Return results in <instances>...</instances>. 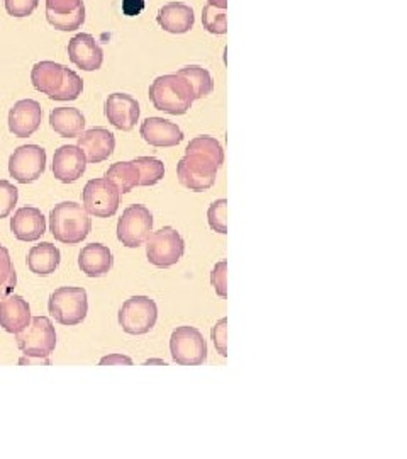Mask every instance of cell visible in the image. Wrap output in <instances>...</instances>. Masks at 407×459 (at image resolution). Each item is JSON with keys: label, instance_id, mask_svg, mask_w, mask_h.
<instances>
[{"label": "cell", "instance_id": "cell-1", "mask_svg": "<svg viewBox=\"0 0 407 459\" xmlns=\"http://www.w3.org/2000/svg\"><path fill=\"white\" fill-rule=\"evenodd\" d=\"M34 89L53 100H75L83 91V81L77 72L56 62H39L31 70Z\"/></svg>", "mask_w": 407, "mask_h": 459}, {"label": "cell", "instance_id": "cell-2", "mask_svg": "<svg viewBox=\"0 0 407 459\" xmlns=\"http://www.w3.org/2000/svg\"><path fill=\"white\" fill-rule=\"evenodd\" d=\"M49 230L58 242L65 246H77L89 237L92 220L79 203L64 201L51 210Z\"/></svg>", "mask_w": 407, "mask_h": 459}, {"label": "cell", "instance_id": "cell-3", "mask_svg": "<svg viewBox=\"0 0 407 459\" xmlns=\"http://www.w3.org/2000/svg\"><path fill=\"white\" fill-rule=\"evenodd\" d=\"M149 100L158 111L166 115L182 116L192 108L194 94L189 83L182 77L177 74H170L157 77L149 85Z\"/></svg>", "mask_w": 407, "mask_h": 459}, {"label": "cell", "instance_id": "cell-4", "mask_svg": "<svg viewBox=\"0 0 407 459\" xmlns=\"http://www.w3.org/2000/svg\"><path fill=\"white\" fill-rule=\"evenodd\" d=\"M48 310L51 316L66 327L79 325L89 313V296L83 288H58L49 296Z\"/></svg>", "mask_w": 407, "mask_h": 459}, {"label": "cell", "instance_id": "cell-5", "mask_svg": "<svg viewBox=\"0 0 407 459\" xmlns=\"http://www.w3.org/2000/svg\"><path fill=\"white\" fill-rule=\"evenodd\" d=\"M16 341L28 358L48 359L56 347V332L48 316H34L28 327L16 333Z\"/></svg>", "mask_w": 407, "mask_h": 459}, {"label": "cell", "instance_id": "cell-6", "mask_svg": "<svg viewBox=\"0 0 407 459\" xmlns=\"http://www.w3.org/2000/svg\"><path fill=\"white\" fill-rule=\"evenodd\" d=\"M158 307L148 296H132L119 310V325L130 335H145L157 325Z\"/></svg>", "mask_w": 407, "mask_h": 459}, {"label": "cell", "instance_id": "cell-7", "mask_svg": "<svg viewBox=\"0 0 407 459\" xmlns=\"http://www.w3.org/2000/svg\"><path fill=\"white\" fill-rule=\"evenodd\" d=\"M172 359L180 366H200L208 359V344L196 327H177L170 337Z\"/></svg>", "mask_w": 407, "mask_h": 459}, {"label": "cell", "instance_id": "cell-8", "mask_svg": "<svg viewBox=\"0 0 407 459\" xmlns=\"http://www.w3.org/2000/svg\"><path fill=\"white\" fill-rule=\"evenodd\" d=\"M183 254L185 242L179 231L172 227H163L162 230L151 233L147 240L148 261L157 267H172L179 263Z\"/></svg>", "mask_w": 407, "mask_h": 459}, {"label": "cell", "instance_id": "cell-9", "mask_svg": "<svg viewBox=\"0 0 407 459\" xmlns=\"http://www.w3.org/2000/svg\"><path fill=\"white\" fill-rule=\"evenodd\" d=\"M153 231V214L143 204H131L124 210L117 223V238L128 248H138L147 244Z\"/></svg>", "mask_w": 407, "mask_h": 459}, {"label": "cell", "instance_id": "cell-10", "mask_svg": "<svg viewBox=\"0 0 407 459\" xmlns=\"http://www.w3.org/2000/svg\"><path fill=\"white\" fill-rule=\"evenodd\" d=\"M217 169L219 165L204 155L185 153V157L177 165V176L183 187L194 193H204L214 186Z\"/></svg>", "mask_w": 407, "mask_h": 459}, {"label": "cell", "instance_id": "cell-11", "mask_svg": "<svg viewBox=\"0 0 407 459\" xmlns=\"http://www.w3.org/2000/svg\"><path fill=\"white\" fill-rule=\"evenodd\" d=\"M81 199L87 213L96 218H111L119 210L121 193L107 179H92L85 184Z\"/></svg>", "mask_w": 407, "mask_h": 459}, {"label": "cell", "instance_id": "cell-12", "mask_svg": "<svg viewBox=\"0 0 407 459\" xmlns=\"http://www.w3.org/2000/svg\"><path fill=\"white\" fill-rule=\"evenodd\" d=\"M47 169V152L39 145H22L9 159V174L19 184L38 181Z\"/></svg>", "mask_w": 407, "mask_h": 459}, {"label": "cell", "instance_id": "cell-13", "mask_svg": "<svg viewBox=\"0 0 407 459\" xmlns=\"http://www.w3.org/2000/svg\"><path fill=\"white\" fill-rule=\"evenodd\" d=\"M47 19L58 31H77L85 22L83 0H47Z\"/></svg>", "mask_w": 407, "mask_h": 459}, {"label": "cell", "instance_id": "cell-14", "mask_svg": "<svg viewBox=\"0 0 407 459\" xmlns=\"http://www.w3.org/2000/svg\"><path fill=\"white\" fill-rule=\"evenodd\" d=\"M43 121L41 104L34 99L17 100L9 111V132L17 138H28L39 130Z\"/></svg>", "mask_w": 407, "mask_h": 459}, {"label": "cell", "instance_id": "cell-15", "mask_svg": "<svg viewBox=\"0 0 407 459\" xmlns=\"http://www.w3.org/2000/svg\"><path fill=\"white\" fill-rule=\"evenodd\" d=\"M106 117L117 130L131 132L140 119V102L130 94L114 92L106 100Z\"/></svg>", "mask_w": 407, "mask_h": 459}, {"label": "cell", "instance_id": "cell-16", "mask_svg": "<svg viewBox=\"0 0 407 459\" xmlns=\"http://www.w3.org/2000/svg\"><path fill=\"white\" fill-rule=\"evenodd\" d=\"M68 56L73 65L85 72H96L104 64V51L92 34L73 36L68 43Z\"/></svg>", "mask_w": 407, "mask_h": 459}, {"label": "cell", "instance_id": "cell-17", "mask_svg": "<svg viewBox=\"0 0 407 459\" xmlns=\"http://www.w3.org/2000/svg\"><path fill=\"white\" fill-rule=\"evenodd\" d=\"M87 169V159L77 145H64L53 155V176L64 184L79 181Z\"/></svg>", "mask_w": 407, "mask_h": 459}, {"label": "cell", "instance_id": "cell-18", "mask_svg": "<svg viewBox=\"0 0 407 459\" xmlns=\"http://www.w3.org/2000/svg\"><path fill=\"white\" fill-rule=\"evenodd\" d=\"M79 138V145L90 164H100L107 160L115 148V136L106 128H92L81 133Z\"/></svg>", "mask_w": 407, "mask_h": 459}, {"label": "cell", "instance_id": "cell-19", "mask_svg": "<svg viewBox=\"0 0 407 459\" xmlns=\"http://www.w3.org/2000/svg\"><path fill=\"white\" fill-rule=\"evenodd\" d=\"M140 133L151 147H177L183 140V132L179 126L163 117H148L143 121Z\"/></svg>", "mask_w": 407, "mask_h": 459}, {"label": "cell", "instance_id": "cell-20", "mask_svg": "<svg viewBox=\"0 0 407 459\" xmlns=\"http://www.w3.org/2000/svg\"><path fill=\"white\" fill-rule=\"evenodd\" d=\"M11 230L21 242H36L47 233V218L41 210L24 206L11 218Z\"/></svg>", "mask_w": 407, "mask_h": 459}, {"label": "cell", "instance_id": "cell-21", "mask_svg": "<svg viewBox=\"0 0 407 459\" xmlns=\"http://www.w3.org/2000/svg\"><path fill=\"white\" fill-rule=\"evenodd\" d=\"M157 22L160 24L163 31L172 34L189 33L194 24H196V16L194 9L183 2H170L165 4L162 9L158 11Z\"/></svg>", "mask_w": 407, "mask_h": 459}, {"label": "cell", "instance_id": "cell-22", "mask_svg": "<svg viewBox=\"0 0 407 459\" xmlns=\"http://www.w3.org/2000/svg\"><path fill=\"white\" fill-rule=\"evenodd\" d=\"M31 308L22 296L7 295L0 301V327L9 333H19L30 325Z\"/></svg>", "mask_w": 407, "mask_h": 459}, {"label": "cell", "instance_id": "cell-23", "mask_svg": "<svg viewBox=\"0 0 407 459\" xmlns=\"http://www.w3.org/2000/svg\"><path fill=\"white\" fill-rule=\"evenodd\" d=\"M114 265V257L109 247L102 244H90L81 248L79 254V267L89 278H102Z\"/></svg>", "mask_w": 407, "mask_h": 459}, {"label": "cell", "instance_id": "cell-24", "mask_svg": "<svg viewBox=\"0 0 407 459\" xmlns=\"http://www.w3.org/2000/svg\"><path fill=\"white\" fill-rule=\"evenodd\" d=\"M49 125L64 138H77L85 130V117L75 108H56L49 115Z\"/></svg>", "mask_w": 407, "mask_h": 459}, {"label": "cell", "instance_id": "cell-25", "mask_svg": "<svg viewBox=\"0 0 407 459\" xmlns=\"http://www.w3.org/2000/svg\"><path fill=\"white\" fill-rule=\"evenodd\" d=\"M62 261V254L56 247L49 242H43L34 246L28 254V267L38 276H49L53 274Z\"/></svg>", "mask_w": 407, "mask_h": 459}, {"label": "cell", "instance_id": "cell-26", "mask_svg": "<svg viewBox=\"0 0 407 459\" xmlns=\"http://www.w3.org/2000/svg\"><path fill=\"white\" fill-rule=\"evenodd\" d=\"M106 179L113 182L119 193H131L134 187L140 186V169L136 165V160L111 165L106 172Z\"/></svg>", "mask_w": 407, "mask_h": 459}, {"label": "cell", "instance_id": "cell-27", "mask_svg": "<svg viewBox=\"0 0 407 459\" xmlns=\"http://www.w3.org/2000/svg\"><path fill=\"white\" fill-rule=\"evenodd\" d=\"M177 75L182 77L185 82L189 83L194 100L197 99L208 98L214 91V82H212L211 74L199 65H189L180 68Z\"/></svg>", "mask_w": 407, "mask_h": 459}, {"label": "cell", "instance_id": "cell-28", "mask_svg": "<svg viewBox=\"0 0 407 459\" xmlns=\"http://www.w3.org/2000/svg\"><path fill=\"white\" fill-rule=\"evenodd\" d=\"M185 153H199V155H204V157L214 160L219 167L225 164V150H223V145H221L216 138L208 136V134H202V136L194 138V140L189 143Z\"/></svg>", "mask_w": 407, "mask_h": 459}, {"label": "cell", "instance_id": "cell-29", "mask_svg": "<svg viewBox=\"0 0 407 459\" xmlns=\"http://www.w3.org/2000/svg\"><path fill=\"white\" fill-rule=\"evenodd\" d=\"M140 169V186H155L165 178V165L155 157H138L134 159Z\"/></svg>", "mask_w": 407, "mask_h": 459}, {"label": "cell", "instance_id": "cell-30", "mask_svg": "<svg viewBox=\"0 0 407 459\" xmlns=\"http://www.w3.org/2000/svg\"><path fill=\"white\" fill-rule=\"evenodd\" d=\"M17 284L16 269L11 259L9 250L0 246V299L4 296L11 295Z\"/></svg>", "mask_w": 407, "mask_h": 459}, {"label": "cell", "instance_id": "cell-31", "mask_svg": "<svg viewBox=\"0 0 407 459\" xmlns=\"http://www.w3.org/2000/svg\"><path fill=\"white\" fill-rule=\"evenodd\" d=\"M202 24L204 28L212 34L228 33V19H226V9H217L211 4H208L202 9Z\"/></svg>", "mask_w": 407, "mask_h": 459}, {"label": "cell", "instance_id": "cell-32", "mask_svg": "<svg viewBox=\"0 0 407 459\" xmlns=\"http://www.w3.org/2000/svg\"><path fill=\"white\" fill-rule=\"evenodd\" d=\"M226 218H228V201L226 199H217L214 201L209 210H208V221L216 233L226 235L228 233V225H226Z\"/></svg>", "mask_w": 407, "mask_h": 459}, {"label": "cell", "instance_id": "cell-33", "mask_svg": "<svg viewBox=\"0 0 407 459\" xmlns=\"http://www.w3.org/2000/svg\"><path fill=\"white\" fill-rule=\"evenodd\" d=\"M19 199L16 186L9 181H0V220L13 213Z\"/></svg>", "mask_w": 407, "mask_h": 459}, {"label": "cell", "instance_id": "cell-34", "mask_svg": "<svg viewBox=\"0 0 407 459\" xmlns=\"http://www.w3.org/2000/svg\"><path fill=\"white\" fill-rule=\"evenodd\" d=\"M211 282L217 296L228 298V263L226 261H221L214 265Z\"/></svg>", "mask_w": 407, "mask_h": 459}, {"label": "cell", "instance_id": "cell-35", "mask_svg": "<svg viewBox=\"0 0 407 459\" xmlns=\"http://www.w3.org/2000/svg\"><path fill=\"white\" fill-rule=\"evenodd\" d=\"M212 342L216 345L217 354L223 358L228 356V318H221L214 327H212Z\"/></svg>", "mask_w": 407, "mask_h": 459}, {"label": "cell", "instance_id": "cell-36", "mask_svg": "<svg viewBox=\"0 0 407 459\" xmlns=\"http://www.w3.org/2000/svg\"><path fill=\"white\" fill-rule=\"evenodd\" d=\"M39 0H5V11L13 17H28L38 9Z\"/></svg>", "mask_w": 407, "mask_h": 459}, {"label": "cell", "instance_id": "cell-37", "mask_svg": "<svg viewBox=\"0 0 407 459\" xmlns=\"http://www.w3.org/2000/svg\"><path fill=\"white\" fill-rule=\"evenodd\" d=\"M145 5H147L145 0H123V13L130 17L140 16Z\"/></svg>", "mask_w": 407, "mask_h": 459}, {"label": "cell", "instance_id": "cell-38", "mask_svg": "<svg viewBox=\"0 0 407 459\" xmlns=\"http://www.w3.org/2000/svg\"><path fill=\"white\" fill-rule=\"evenodd\" d=\"M100 366H115V364H126V366H131L132 364V359L128 358V356H124V354H109V356H106V358H102L100 362H98Z\"/></svg>", "mask_w": 407, "mask_h": 459}, {"label": "cell", "instance_id": "cell-39", "mask_svg": "<svg viewBox=\"0 0 407 459\" xmlns=\"http://www.w3.org/2000/svg\"><path fill=\"white\" fill-rule=\"evenodd\" d=\"M209 4L217 7V9H226L228 7V0H209Z\"/></svg>", "mask_w": 407, "mask_h": 459}, {"label": "cell", "instance_id": "cell-40", "mask_svg": "<svg viewBox=\"0 0 407 459\" xmlns=\"http://www.w3.org/2000/svg\"><path fill=\"white\" fill-rule=\"evenodd\" d=\"M147 364H163V366H166V362L163 361H148Z\"/></svg>", "mask_w": 407, "mask_h": 459}]
</instances>
